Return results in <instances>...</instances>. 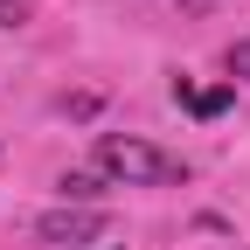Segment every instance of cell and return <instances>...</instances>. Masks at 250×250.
Segmentation results:
<instances>
[{"label":"cell","mask_w":250,"mask_h":250,"mask_svg":"<svg viewBox=\"0 0 250 250\" xmlns=\"http://www.w3.org/2000/svg\"><path fill=\"white\" fill-rule=\"evenodd\" d=\"M111 250H125V243H111Z\"/></svg>","instance_id":"8992f818"},{"label":"cell","mask_w":250,"mask_h":250,"mask_svg":"<svg viewBox=\"0 0 250 250\" xmlns=\"http://www.w3.org/2000/svg\"><path fill=\"white\" fill-rule=\"evenodd\" d=\"M28 21V7H21V0H0V28H21Z\"/></svg>","instance_id":"5b68a950"},{"label":"cell","mask_w":250,"mask_h":250,"mask_svg":"<svg viewBox=\"0 0 250 250\" xmlns=\"http://www.w3.org/2000/svg\"><path fill=\"white\" fill-rule=\"evenodd\" d=\"M174 98L195 111V118H215V111H229V90H188V83H174Z\"/></svg>","instance_id":"3957f363"},{"label":"cell","mask_w":250,"mask_h":250,"mask_svg":"<svg viewBox=\"0 0 250 250\" xmlns=\"http://www.w3.org/2000/svg\"><path fill=\"white\" fill-rule=\"evenodd\" d=\"M223 70H229V77H250V42H229V49H223Z\"/></svg>","instance_id":"277c9868"},{"label":"cell","mask_w":250,"mask_h":250,"mask_svg":"<svg viewBox=\"0 0 250 250\" xmlns=\"http://www.w3.org/2000/svg\"><path fill=\"white\" fill-rule=\"evenodd\" d=\"M35 236L42 243H98V236H111V208H83V202H62V208H42L35 215Z\"/></svg>","instance_id":"7a4b0ae2"},{"label":"cell","mask_w":250,"mask_h":250,"mask_svg":"<svg viewBox=\"0 0 250 250\" xmlns=\"http://www.w3.org/2000/svg\"><path fill=\"white\" fill-rule=\"evenodd\" d=\"M90 160H98V174L111 188H181L188 181V160L153 139H132V132H98V146H90Z\"/></svg>","instance_id":"6da1fadb"}]
</instances>
